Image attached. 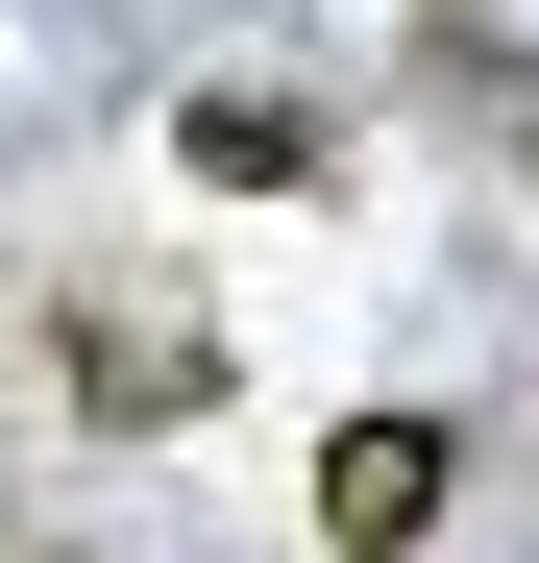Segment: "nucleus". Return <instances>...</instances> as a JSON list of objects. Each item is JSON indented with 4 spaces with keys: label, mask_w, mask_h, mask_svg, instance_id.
I'll return each instance as SVG.
<instances>
[{
    "label": "nucleus",
    "mask_w": 539,
    "mask_h": 563,
    "mask_svg": "<svg viewBox=\"0 0 539 563\" xmlns=\"http://www.w3.org/2000/svg\"><path fill=\"white\" fill-rule=\"evenodd\" d=\"M50 367H74V417H123V441H147V417H197V393H221V319H197V295H74Z\"/></svg>",
    "instance_id": "1"
},
{
    "label": "nucleus",
    "mask_w": 539,
    "mask_h": 563,
    "mask_svg": "<svg viewBox=\"0 0 539 563\" xmlns=\"http://www.w3.org/2000/svg\"><path fill=\"white\" fill-rule=\"evenodd\" d=\"M441 490H466V441H441V417H343V441H319V539H343V563H417Z\"/></svg>",
    "instance_id": "2"
},
{
    "label": "nucleus",
    "mask_w": 539,
    "mask_h": 563,
    "mask_svg": "<svg viewBox=\"0 0 539 563\" xmlns=\"http://www.w3.org/2000/svg\"><path fill=\"white\" fill-rule=\"evenodd\" d=\"M172 172H197V197H319V99H270V74H221V99H172Z\"/></svg>",
    "instance_id": "3"
}]
</instances>
